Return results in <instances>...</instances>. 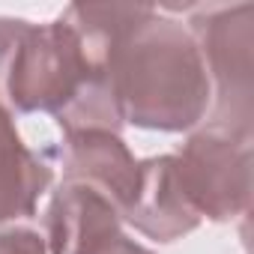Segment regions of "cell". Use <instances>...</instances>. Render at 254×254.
<instances>
[{
  "mask_svg": "<svg viewBox=\"0 0 254 254\" xmlns=\"http://www.w3.org/2000/svg\"><path fill=\"white\" fill-rule=\"evenodd\" d=\"M93 254H153L150 248H144L141 242H135V239H129L126 233H120V236H114L111 242H105V245H99Z\"/></svg>",
  "mask_w": 254,
  "mask_h": 254,
  "instance_id": "obj_10",
  "label": "cell"
},
{
  "mask_svg": "<svg viewBox=\"0 0 254 254\" xmlns=\"http://www.w3.org/2000/svg\"><path fill=\"white\" fill-rule=\"evenodd\" d=\"M42 224L48 254H93L99 245L123 233L117 206L93 186L72 180L57 186Z\"/></svg>",
  "mask_w": 254,
  "mask_h": 254,
  "instance_id": "obj_5",
  "label": "cell"
},
{
  "mask_svg": "<svg viewBox=\"0 0 254 254\" xmlns=\"http://www.w3.org/2000/svg\"><path fill=\"white\" fill-rule=\"evenodd\" d=\"M123 221L156 242H177L203 221L180 189L174 153L141 162L138 194L123 212Z\"/></svg>",
  "mask_w": 254,
  "mask_h": 254,
  "instance_id": "obj_6",
  "label": "cell"
},
{
  "mask_svg": "<svg viewBox=\"0 0 254 254\" xmlns=\"http://www.w3.org/2000/svg\"><path fill=\"white\" fill-rule=\"evenodd\" d=\"M177 180L200 218L233 221L251 209V141L203 126L174 153Z\"/></svg>",
  "mask_w": 254,
  "mask_h": 254,
  "instance_id": "obj_3",
  "label": "cell"
},
{
  "mask_svg": "<svg viewBox=\"0 0 254 254\" xmlns=\"http://www.w3.org/2000/svg\"><path fill=\"white\" fill-rule=\"evenodd\" d=\"M191 36L206 63L215 90L212 120L206 126L251 141L254 120V6H206L191 18Z\"/></svg>",
  "mask_w": 254,
  "mask_h": 254,
  "instance_id": "obj_2",
  "label": "cell"
},
{
  "mask_svg": "<svg viewBox=\"0 0 254 254\" xmlns=\"http://www.w3.org/2000/svg\"><path fill=\"white\" fill-rule=\"evenodd\" d=\"M51 177V165L21 141L12 111L0 108V224L33 218Z\"/></svg>",
  "mask_w": 254,
  "mask_h": 254,
  "instance_id": "obj_7",
  "label": "cell"
},
{
  "mask_svg": "<svg viewBox=\"0 0 254 254\" xmlns=\"http://www.w3.org/2000/svg\"><path fill=\"white\" fill-rule=\"evenodd\" d=\"M30 21L24 18H0V108L9 111V102H6V78H9V66H12V57H15V45L24 33Z\"/></svg>",
  "mask_w": 254,
  "mask_h": 254,
  "instance_id": "obj_8",
  "label": "cell"
},
{
  "mask_svg": "<svg viewBox=\"0 0 254 254\" xmlns=\"http://www.w3.org/2000/svg\"><path fill=\"white\" fill-rule=\"evenodd\" d=\"M0 254H48L45 236L30 227H0Z\"/></svg>",
  "mask_w": 254,
  "mask_h": 254,
  "instance_id": "obj_9",
  "label": "cell"
},
{
  "mask_svg": "<svg viewBox=\"0 0 254 254\" xmlns=\"http://www.w3.org/2000/svg\"><path fill=\"white\" fill-rule=\"evenodd\" d=\"M108 78L123 123L150 132H189L212 102L197 39L186 24L159 15L153 6L114 42Z\"/></svg>",
  "mask_w": 254,
  "mask_h": 254,
  "instance_id": "obj_1",
  "label": "cell"
},
{
  "mask_svg": "<svg viewBox=\"0 0 254 254\" xmlns=\"http://www.w3.org/2000/svg\"><path fill=\"white\" fill-rule=\"evenodd\" d=\"M57 162L63 168V180L93 186L102 191L120 212L132 206L141 180V162L132 156L126 141L117 132H75L63 135V147L57 150Z\"/></svg>",
  "mask_w": 254,
  "mask_h": 254,
  "instance_id": "obj_4",
  "label": "cell"
}]
</instances>
